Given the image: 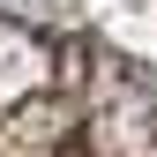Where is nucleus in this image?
I'll list each match as a JSON object with an SVG mask.
<instances>
[{
	"label": "nucleus",
	"mask_w": 157,
	"mask_h": 157,
	"mask_svg": "<svg viewBox=\"0 0 157 157\" xmlns=\"http://www.w3.org/2000/svg\"><path fill=\"white\" fill-rule=\"evenodd\" d=\"M0 157H157V67L0 15Z\"/></svg>",
	"instance_id": "1"
}]
</instances>
